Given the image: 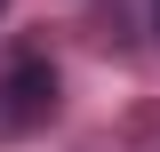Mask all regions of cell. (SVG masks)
<instances>
[{"mask_svg":"<svg viewBox=\"0 0 160 152\" xmlns=\"http://www.w3.org/2000/svg\"><path fill=\"white\" fill-rule=\"evenodd\" d=\"M56 112V72H48V56H16L8 64V80H0V120L8 128H32V120Z\"/></svg>","mask_w":160,"mask_h":152,"instance_id":"obj_1","label":"cell"},{"mask_svg":"<svg viewBox=\"0 0 160 152\" xmlns=\"http://www.w3.org/2000/svg\"><path fill=\"white\" fill-rule=\"evenodd\" d=\"M152 32H160V0H152Z\"/></svg>","mask_w":160,"mask_h":152,"instance_id":"obj_2","label":"cell"}]
</instances>
